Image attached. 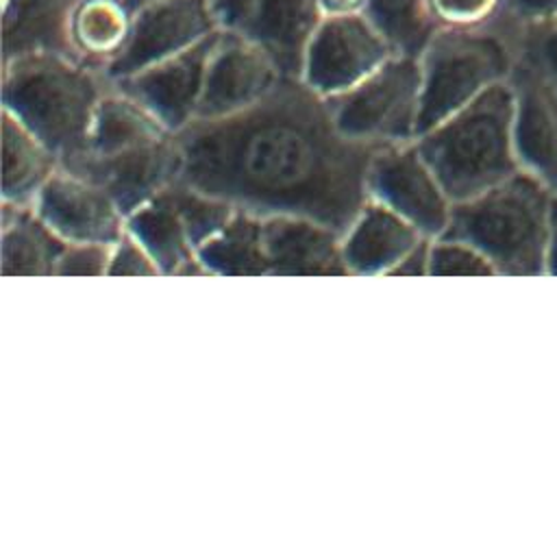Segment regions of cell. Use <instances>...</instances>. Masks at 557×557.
I'll use <instances>...</instances> for the list:
<instances>
[{"instance_id":"cell-22","label":"cell","mask_w":557,"mask_h":557,"mask_svg":"<svg viewBox=\"0 0 557 557\" xmlns=\"http://www.w3.org/2000/svg\"><path fill=\"white\" fill-rule=\"evenodd\" d=\"M196 252L209 276H268L263 215L237 207L231 222Z\"/></svg>"},{"instance_id":"cell-25","label":"cell","mask_w":557,"mask_h":557,"mask_svg":"<svg viewBox=\"0 0 557 557\" xmlns=\"http://www.w3.org/2000/svg\"><path fill=\"white\" fill-rule=\"evenodd\" d=\"M172 196H174V202L181 211V218L187 226V233H189L196 250L200 244H205L218 231H222L237 211L235 205H231L218 196L205 194L183 181H178L172 187Z\"/></svg>"},{"instance_id":"cell-20","label":"cell","mask_w":557,"mask_h":557,"mask_svg":"<svg viewBox=\"0 0 557 557\" xmlns=\"http://www.w3.org/2000/svg\"><path fill=\"white\" fill-rule=\"evenodd\" d=\"M172 133L174 131H170L148 107L111 83L96 109L87 154L111 157L152 144Z\"/></svg>"},{"instance_id":"cell-21","label":"cell","mask_w":557,"mask_h":557,"mask_svg":"<svg viewBox=\"0 0 557 557\" xmlns=\"http://www.w3.org/2000/svg\"><path fill=\"white\" fill-rule=\"evenodd\" d=\"M59 168V157L20 117L2 109V200L33 205Z\"/></svg>"},{"instance_id":"cell-28","label":"cell","mask_w":557,"mask_h":557,"mask_svg":"<svg viewBox=\"0 0 557 557\" xmlns=\"http://www.w3.org/2000/svg\"><path fill=\"white\" fill-rule=\"evenodd\" d=\"M113 244L104 242H67L57 276H107Z\"/></svg>"},{"instance_id":"cell-10","label":"cell","mask_w":557,"mask_h":557,"mask_svg":"<svg viewBox=\"0 0 557 557\" xmlns=\"http://www.w3.org/2000/svg\"><path fill=\"white\" fill-rule=\"evenodd\" d=\"M222 28L261 46L289 78H300L305 50L324 17L320 0H213Z\"/></svg>"},{"instance_id":"cell-18","label":"cell","mask_w":557,"mask_h":557,"mask_svg":"<svg viewBox=\"0 0 557 557\" xmlns=\"http://www.w3.org/2000/svg\"><path fill=\"white\" fill-rule=\"evenodd\" d=\"M0 231L4 276H57L67 242L33 205L2 200Z\"/></svg>"},{"instance_id":"cell-4","label":"cell","mask_w":557,"mask_h":557,"mask_svg":"<svg viewBox=\"0 0 557 557\" xmlns=\"http://www.w3.org/2000/svg\"><path fill=\"white\" fill-rule=\"evenodd\" d=\"M555 191L520 168L474 198L453 202L446 237L476 246L507 276L546 274Z\"/></svg>"},{"instance_id":"cell-34","label":"cell","mask_w":557,"mask_h":557,"mask_svg":"<svg viewBox=\"0 0 557 557\" xmlns=\"http://www.w3.org/2000/svg\"><path fill=\"white\" fill-rule=\"evenodd\" d=\"M546 274H557V196L553 202V218H550V239L546 252Z\"/></svg>"},{"instance_id":"cell-30","label":"cell","mask_w":557,"mask_h":557,"mask_svg":"<svg viewBox=\"0 0 557 557\" xmlns=\"http://www.w3.org/2000/svg\"><path fill=\"white\" fill-rule=\"evenodd\" d=\"M161 268L150 250L133 235L124 233L111 250L107 276H161Z\"/></svg>"},{"instance_id":"cell-35","label":"cell","mask_w":557,"mask_h":557,"mask_svg":"<svg viewBox=\"0 0 557 557\" xmlns=\"http://www.w3.org/2000/svg\"><path fill=\"white\" fill-rule=\"evenodd\" d=\"M144 2H148V0H124V4L131 9V13H133L139 4H144Z\"/></svg>"},{"instance_id":"cell-9","label":"cell","mask_w":557,"mask_h":557,"mask_svg":"<svg viewBox=\"0 0 557 557\" xmlns=\"http://www.w3.org/2000/svg\"><path fill=\"white\" fill-rule=\"evenodd\" d=\"M368 191L407 218L426 237L444 235L450 222L453 200L416 141L381 146L374 152Z\"/></svg>"},{"instance_id":"cell-24","label":"cell","mask_w":557,"mask_h":557,"mask_svg":"<svg viewBox=\"0 0 557 557\" xmlns=\"http://www.w3.org/2000/svg\"><path fill=\"white\" fill-rule=\"evenodd\" d=\"M396 54L420 57L440 28L429 0H368L363 11Z\"/></svg>"},{"instance_id":"cell-27","label":"cell","mask_w":557,"mask_h":557,"mask_svg":"<svg viewBox=\"0 0 557 557\" xmlns=\"http://www.w3.org/2000/svg\"><path fill=\"white\" fill-rule=\"evenodd\" d=\"M518 63L533 70L557 91V17L533 28H524L518 44Z\"/></svg>"},{"instance_id":"cell-3","label":"cell","mask_w":557,"mask_h":557,"mask_svg":"<svg viewBox=\"0 0 557 557\" xmlns=\"http://www.w3.org/2000/svg\"><path fill=\"white\" fill-rule=\"evenodd\" d=\"M513 117L516 94L507 78L413 139L453 202L474 198L520 170Z\"/></svg>"},{"instance_id":"cell-11","label":"cell","mask_w":557,"mask_h":557,"mask_svg":"<svg viewBox=\"0 0 557 557\" xmlns=\"http://www.w3.org/2000/svg\"><path fill=\"white\" fill-rule=\"evenodd\" d=\"M283 78L278 63L261 46L222 28L209 57L198 117L215 120L246 111Z\"/></svg>"},{"instance_id":"cell-26","label":"cell","mask_w":557,"mask_h":557,"mask_svg":"<svg viewBox=\"0 0 557 557\" xmlns=\"http://www.w3.org/2000/svg\"><path fill=\"white\" fill-rule=\"evenodd\" d=\"M494 263L472 244L457 237H433L429 276H492Z\"/></svg>"},{"instance_id":"cell-2","label":"cell","mask_w":557,"mask_h":557,"mask_svg":"<svg viewBox=\"0 0 557 557\" xmlns=\"http://www.w3.org/2000/svg\"><path fill=\"white\" fill-rule=\"evenodd\" d=\"M107 74L61 50L35 48L4 59L2 109L20 117L61 161L76 165L89 148Z\"/></svg>"},{"instance_id":"cell-1","label":"cell","mask_w":557,"mask_h":557,"mask_svg":"<svg viewBox=\"0 0 557 557\" xmlns=\"http://www.w3.org/2000/svg\"><path fill=\"white\" fill-rule=\"evenodd\" d=\"M181 181L257 215H302L346 233L370 198L379 146L346 137L329 100L285 76L235 115L196 117L176 133Z\"/></svg>"},{"instance_id":"cell-29","label":"cell","mask_w":557,"mask_h":557,"mask_svg":"<svg viewBox=\"0 0 557 557\" xmlns=\"http://www.w3.org/2000/svg\"><path fill=\"white\" fill-rule=\"evenodd\" d=\"M440 26H481L503 11L505 0H429Z\"/></svg>"},{"instance_id":"cell-14","label":"cell","mask_w":557,"mask_h":557,"mask_svg":"<svg viewBox=\"0 0 557 557\" xmlns=\"http://www.w3.org/2000/svg\"><path fill=\"white\" fill-rule=\"evenodd\" d=\"M218 33L133 76L115 81L113 85L137 98L170 131L178 133L198 117L207 65Z\"/></svg>"},{"instance_id":"cell-19","label":"cell","mask_w":557,"mask_h":557,"mask_svg":"<svg viewBox=\"0 0 557 557\" xmlns=\"http://www.w3.org/2000/svg\"><path fill=\"white\" fill-rule=\"evenodd\" d=\"M172 187L128 213L126 231L150 250L165 276H209L174 202Z\"/></svg>"},{"instance_id":"cell-32","label":"cell","mask_w":557,"mask_h":557,"mask_svg":"<svg viewBox=\"0 0 557 557\" xmlns=\"http://www.w3.org/2000/svg\"><path fill=\"white\" fill-rule=\"evenodd\" d=\"M431 239H433V237H424L420 244H416V246L387 272V276H429Z\"/></svg>"},{"instance_id":"cell-8","label":"cell","mask_w":557,"mask_h":557,"mask_svg":"<svg viewBox=\"0 0 557 557\" xmlns=\"http://www.w3.org/2000/svg\"><path fill=\"white\" fill-rule=\"evenodd\" d=\"M222 28L213 0H148L133 11L124 48L107 63L111 83L174 57Z\"/></svg>"},{"instance_id":"cell-23","label":"cell","mask_w":557,"mask_h":557,"mask_svg":"<svg viewBox=\"0 0 557 557\" xmlns=\"http://www.w3.org/2000/svg\"><path fill=\"white\" fill-rule=\"evenodd\" d=\"M131 20L133 13L124 0H83L67 22V48L104 72L107 63L124 48Z\"/></svg>"},{"instance_id":"cell-31","label":"cell","mask_w":557,"mask_h":557,"mask_svg":"<svg viewBox=\"0 0 557 557\" xmlns=\"http://www.w3.org/2000/svg\"><path fill=\"white\" fill-rule=\"evenodd\" d=\"M503 11L518 26L533 28L557 17V0H505Z\"/></svg>"},{"instance_id":"cell-12","label":"cell","mask_w":557,"mask_h":557,"mask_svg":"<svg viewBox=\"0 0 557 557\" xmlns=\"http://www.w3.org/2000/svg\"><path fill=\"white\" fill-rule=\"evenodd\" d=\"M33 207L65 242L115 244L126 233V213L96 181L59 168Z\"/></svg>"},{"instance_id":"cell-13","label":"cell","mask_w":557,"mask_h":557,"mask_svg":"<svg viewBox=\"0 0 557 557\" xmlns=\"http://www.w3.org/2000/svg\"><path fill=\"white\" fill-rule=\"evenodd\" d=\"M67 170L100 183L128 215L181 181L183 150L176 133H172L111 157L85 154Z\"/></svg>"},{"instance_id":"cell-33","label":"cell","mask_w":557,"mask_h":557,"mask_svg":"<svg viewBox=\"0 0 557 557\" xmlns=\"http://www.w3.org/2000/svg\"><path fill=\"white\" fill-rule=\"evenodd\" d=\"M368 0H320L324 15H346V13H363Z\"/></svg>"},{"instance_id":"cell-17","label":"cell","mask_w":557,"mask_h":557,"mask_svg":"<svg viewBox=\"0 0 557 557\" xmlns=\"http://www.w3.org/2000/svg\"><path fill=\"white\" fill-rule=\"evenodd\" d=\"M424 237L407 218L370 196L342 235V250L350 276H387Z\"/></svg>"},{"instance_id":"cell-15","label":"cell","mask_w":557,"mask_h":557,"mask_svg":"<svg viewBox=\"0 0 557 557\" xmlns=\"http://www.w3.org/2000/svg\"><path fill=\"white\" fill-rule=\"evenodd\" d=\"M268 276H350L342 233L302 215L263 218Z\"/></svg>"},{"instance_id":"cell-7","label":"cell","mask_w":557,"mask_h":557,"mask_svg":"<svg viewBox=\"0 0 557 557\" xmlns=\"http://www.w3.org/2000/svg\"><path fill=\"white\" fill-rule=\"evenodd\" d=\"M392 54V44L366 13L324 15L305 50L300 81L333 98L361 83Z\"/></svg>"},{"instance_id":"cell-6","label":"cell","mask_w":557,"mask_h":557,"mask_svg":"<svg viewBox=\"0 0 557 557\" xmlns=\"http://www.w3.org/2000/svg\"><path fill=\"white\" fill-rule=\"evenodd\" d=\"M420 94V59L392 54L361 83L326 100L346 137L381 148L416 139Z\"/></svg>"},{"instance_id":"cell-5","label":"cell","mask_w":557,"mask_h":557,"mask_svg":"<svg viewBox=\"0 0 557 557\" xmlns=\"http://www.w3.org/2000/svg\"><path fill=\"white\" fill-rule=\"evenodd\" d=\"M418 59L422 94L416 137L507 81L518 61V46L487 24L440 26Z\"/></svg>"},{"instance_id":"cell-16","label":"cell","mask_w":557,"mask_h":557,"mask_svg":"<svg viewBox=\"0 0 557 557\" xmlns=\"http://www.w3.org/2000/svg\"><path fill=\"white\" fill-rule=\"evenodd\" d=\"M509 81L516 94L513 144L520 168L557 194V91L518 61Z\"/></svg>"}]
</instances>
